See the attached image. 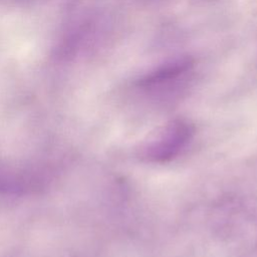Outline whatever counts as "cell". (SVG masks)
Instances as JSON below:
<instances>
[{
    "label": "cell",
    "instance_id": "6da1fadb",
    "mask_svg": "<svg viewBox=\"0 0 257 257\" xmlns=\"http://www.w3.org/2000/svg\"><path fill=\"white\" fill-rule=\"evenodd\" d=\"M196 60L190 55H180L158 65L136 80V86L154 97L177 93L190 81Z\"/></svg>",
    "mask_w": 257,
    "mask_h": 257
},
{
    "label": "cell",
    "instance_id": "3957f363",
    "mask_svg": "<svg viewBox=\"0 0 257 257\" xmlns=\"http://www.w3.org/2000/svg\"><path fill=\"white\" fill-rule=\"evenodd\" d=\"M221 235L237 245H257V210L240 200L228 201L217 209Z\"/></svg>",
    "mask_w": 257,
    "mask_h": 257
},
{
    "label": "cell",
    "instance_id": "7a4b0ae2",
    "mask_svg": "<svg viewBox=\"0 0 257 257\" xmlns=\"http://www.w3.org/2000/svg\"><path fill=\"white\" fill-rule=\"evenodd\" d=\"M194 136V126L183 118L167 122L142 147L140 156L150 163L163 164L177 158Z\"/></svg>",
    "mask_w": 257,
    "mask_h": 257
}]
</instances>
